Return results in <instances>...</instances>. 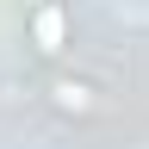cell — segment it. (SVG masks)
Returning <instances> with one entry per match:
<instances>
[{
  "label": "cell",
  "mask_w": 149,
  "mask_h": 149,
  "mask_svg": "<svg viewBox=\"0 0 149 149\" xmlns=\"http://www.w3.org/2000/svg\"><path fill=\"white\" fill-rule=\"evenodd\" d=\"M25 31H31V50L56 62V56L68 50V37H74L68 6H62V0H37V6H31V19H25Z\"/></svg>",
  "instance_id": "obj_1"
},
{
  "label": "cell",
  "mask_w": 149,
  "mask_h": 149,
  "mask_svg": "<svg viewBox=\"0 0 149 149\" xmlns=\"http://www.w3.org/2000/svg\"><path fill=\"white\" fill-rule=\"evenodd\" d=\"M106 100L100 87L87 81V74H50V112H62V118H93Z\"/></svg>",
  "instance_id": "obj_2"
},
{
  "label": "cell",
  "mask_w": 149,
  "mask_h": 149,
  "mask_svg": "<svg viewBox=\"0 0 149 149\" xmlns=\"http://www.w3.org/2000/svg\"><path fill=\"white\" fill-rule=\"evenodd\" d=\"M25 6H37V0H25Z\"/></svg>",
  "instance_id": "obj_3"
}]
</instances>
